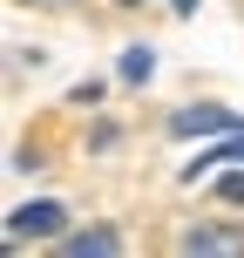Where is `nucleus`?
Returning <instances> with one entry per match:
<instances>
[{"label":"nucleus","mask_w":244,"mask_h":258,"mask_svg":"<svg viewBox=\"0 0 244 258\" xmlns=\"http://www.w3.org/2000/svg\"><path fill=\"white\" fill-rule=\"evenodd\" d=\"M177 251H190V258H244V224H183Z\"/></svg>","instance_id":"obj_1"},{"label":"nucleus","mask_w":244,"mask_h":258,"mask_svg":"<svg viewBox=\"0 0 244 258\" xmlns=\"http://www.w3.org/2000/svg\"><path fill=\"white\" fill-rule=\"evenodd\" d=\"M61 224H68V211L54 204V197H34V204H14L7 211V238H14V245H21V238H54Z\"/></svg>","instance_id":"obj_2"},{"label":"nucleus","mask_w":244,"mask_h":258,"mask_svg":"<svg viewBox=\"0 0 244 258\" xmlns=\"http://www.w3.org/2000/svg\"><path fill=\"white\" fill-rule=\"evenodd\" d=\"M231 129H244L224 102H183L177 116H170V136H231Z\"/></svg>","instance_id":"obj_3"},{"label":"nucleus","mask_w":244,"mask_h":258,"mask_svg":"<svg viewBox=\"0 0 244 258\" xmlns=\"http://www.w3.org/2000/svg\"><path fill=\"white\" fill-rule=\"evenodd\" d=\"M61 251H68V258H116V251H122V231H116V224H89V231L61 238Z\"/></svg>","instance_id":"obj_4"},{"label":"nucleus","mask_w":244,"mask_h":258,"mask_svg":"<svg viewBox=\"0 0 244 258\" xmlns=\"http://www.w3.org/2000/svg\"><path fill=\"white\" fill-rule=\"evenodd\" d=\"M224 163H244V129H231V136H224L217 150H204V156H190V163H183V183H197V177H210V170H224Z\"/></svg>","instance_id":"obj_5"},{"label":"nucleus","mask_w":244,"mask_h":258,"mask_svg":"<svg viewBox=\"0 0 244 258\" xmlns=\"http://www.w3.org/2000/svg\"><path fill=\"white\" fill-rule=\"evenodd\" d=\"M149 75H156V54L142 48V41H129L122 48V82H149Z\"/></svg>","instance_id":"obj_6"},{"label":"nucleus","mask_w":244,"mask_h":258,"mask_svg":"<svg viewBox=\"0 0 244 258\" xmlns=\"http://www.w3.org/2000/svg\"><path fill=\"white\" fill-rule=\"evenodd\" d=\"M217 197H224V204H244V170H231V177H217Z\"/></svg>","instance_id":"obj_7"},{"label":"nucleus","mask_w":244,"mask_h":258,"mask_svg":"<svg viewBox=\"0 0 244 258\" xmlns=\"http://www.w3.org/2000/svg\"><path fill=\"white\" fill-rule=\"evenodd\" d=\"M68 102H82V109L102 102V82H95V75H89V82H75V89H68Z\"/></svg>","instance_id":"obj_8"},{"label":"nucleus","mask_w":244,"mask_h":258,"mask_svg":"<svg viewBox=\"0 0 244 258\" xmlns=\"http://www.w3.org/2000/svg\"><path fill=\"white\" fill-rule=\"evenodd\" d=\"M170 7H177V14H197V7H204V0H170Z\"/></svg>","instance_id":"obj_9"},{"label":"nucleus","mask_w":244,"mask_h":258,"mask_svg":"<svg viewBox=\"0 0 244 258\" xmlns=\"http://www.w3.org/2000/svg\"><path fill=\"white\" fill-rule=\"evenodd\" d=\"M116 7H142V0H116Z\"/></svg>","instance_id":"obj_10"}]
</instances>
